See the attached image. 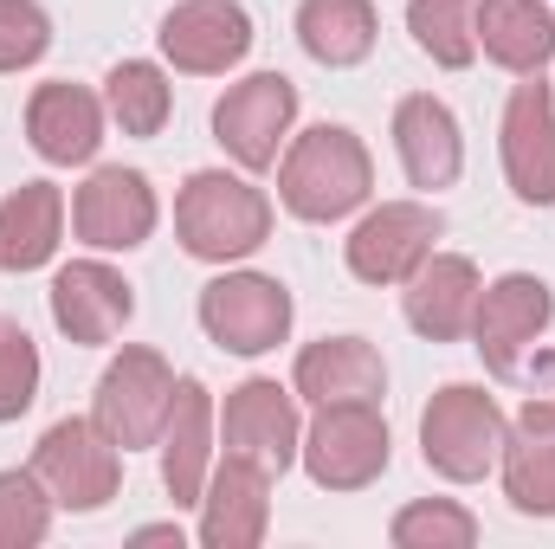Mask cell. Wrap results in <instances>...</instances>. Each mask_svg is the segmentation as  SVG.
<instances>
[{
    "instance_id": "6da1fadb",
    "label": "cell",
    "mask_w": 555,
    "mask_h": 549,
    "mask_svg": "<svg viewBox=\"0 0 555 549\" xmlns=\"http://www.w3.org/2000/svg\"><path fill=\"white\" fill-rule=\"evenodd\" d=\"M369 188H375V162H369L362 137L343 130V124L304 130L284 149V162H278V201L297 220H317V227L356 214L369 201Z\"/></svg>"
},
{
    "instance_id": "7a4b0ae2",
    "label": "cell",
    "mask_w": 555,
    "mask_h": 549,
    "mask_svg": "<svg viewBox=\"0 0 555 549\" xmlns=\"http://www.w3.org/2000/svg\"><path fill=\"white\" fill-rule=\"evenodd\" d=\"M175 233H181V246L194 259L227 266V259H246V253H259L272 240V201L246 175L201 168L175 194Z\"/></svg>"
},
{
    "instance_id": "3957f363",
    "label": "cell",
    "mask_w": 555,
    "mask_h": 549,
    "mask_svg": "<svg viewBox=\"0 0 555 549\" xmlns=\"http://www.w3.org/2000/svg\"><path fill=\"white\" fill-rule=\"evenodd\" d=\"M504 439H511V426H504L498 401H491L485 388H465V382L439 388V395L426 401V413H420V452H426V465H433L439 478H452V485L485 478V472L504 459Z\"/></svg>"
},
{
    "instance_id": "277c9868",
    "label": "cell",
    "mask_w": 555,
    "mask_h": 549,
    "mask_svg": "<svg viewBox=\"0 0 555 549\" xmlns=\"http://www.w3.org/2000/svg\"><path fill=\"white\" fill-rule=\"evenodd\" d=\"M297 452L323 491H362L388 472V420L375 413V401H330L317 408Z\"/></svg>"
},
{
    "instance_id": "5b68a950",
    "label": "cell",
    "mask_w": 555,
    "mask_h": 549,
    "mask_svg": "<svg viewBox=\"0 0 555 549\" xmlns=\"http://www.w3.org/2000/svg\"><path fill=\"white\" fill-rule=\"evenodd\" d=\"M33 472L46 478L52 505H65V511H98L124 485L117 439L98 420H59V426H46L39 452H33Z\"/></svg>"
},
{
    "instance_id": "8992f818",
    "label": "cell",
    "mask_w": 555,
    "mask_h": 549,
    "mask_svg": "<svg viewBox=\"0 0 555 549\" xmlns=\"http://www.w3.org/2000/svg\"><path fill=\"white\" fill-rule=\"evenodd\" d=\"M550 317H555V297H550L543 278L504 272L498 284H485L478 291V310H472V343H478L485 369L504 375V382H517L524 375V356L537 349V336L550 330Z\"/></svg>"
},
{
    "instance_id": "52a82bcc",
    "label": "cell",
    "mask_w": 555,
    "mask_h": 549,
    "mask_svg": "<svg viewBox=\"0 0 555 549\" xmlns=\"http://www.w3.org/2000/svg\"><path fill=\"white\" fill-rule=\"evenodd\" d=\"M201 330L227 356H266L291 336V291L266 272H227L201 291Z\"/></svg>"
},
{
    "instance_id": "ba28073f",
    "label": "cell",
    "mask_w": 555,
    "mask_h": 549,
    "mask_svg": "<svg viewBox=\"0 0 555 549\" xmlns=\"http://www.w3.org/2000/svg\"><path fill=\"white\" fill-rule=\"evenodd\" d=\"M168 401H175V369H168L155 349H124V356L104 369V382H98L91 420L117 439V452H137V446H155V439H162Z\"/></svg>"
},
{
    "instance_id": "9c48e42d",
    "label": "cell",
    "mask_w": 555,
    "mask_h": 549,
    "mask_svg": "<svg viewBox=\"0 0 555 549\" xmlns=\"http://www.w3.org/2000/svg\"><path fill=\"white\" fill-rule=\"evenodd\" d=\"M291 124H297V85L284 72H253L227 85V98L214 104V137L240 168H272Z\"/></svg>"
},
{
    "instance_id": "30bf717a",
    "label": "cell",
    "mask_w": 555,
    "mask_h": 549,
    "mask_svg": "<svg viewBox=\"0 0 555 549\" xmlns=\"http://www.w3.org/2000/svg\"><path fill=\"white\" fill-rule=\"evenodd\" d=\"M439 233H446L439 207H426V201H382L349 233V272L362 284H408Z\"/></svg>"
},
{
    "instance_id": "8fae6325",
    "label": "cell",
    "mask_w": 555,
    "mask_h": 549,
    "mask_svg": "<svg viewBox=\"0 0 555 549\" xmlns=\"http://www.w3.org/2000/svg\"><path fill=\"white\" fill-rule=\"evenodd\" d=\"M155 39H162V52H168L175 72L220 78V72H233L253 52V20L233 0H181V7H168V20H162Z\"/></svg>"
},
{
    "instance_id": "7c38bea8",
    "label": "cell",
    "mask_w": 555,
    "mask_h": 549,
    "mask_svg": "<svg viewBox=\"0 0 555 549\" xmlns=\"http://www.w3.org/2000/svg\"><path fill=\"white\" fill-rule=\"evenodd\" d=\"M72 227L98 253L142 246L155 233V188H149V175H137V168H98L78 188V201H72Z\"/></svg>"
},
{
    "instance_id": "4fadbf2b",
    "label": "cell",
    "mask_w": 555,
    "mask_h": 549,
    "mask_svg": "<svg viewBox=\"0 0 555 549\" xmlns=\"http://www.w3.org/2000/svg\"><path fill=\"white\" fill-rule=\"evenodd\" d=\"M504 175H511L517 201H530V207L555 201V98L537 72L504 104Z\"/></svg>"
},
{
    "instance_id": "5bb4252c",
    "label": "cell",
    "mask_w": 555,
    "mask_h": 549,
    "mask_svg": "<svg viewBox=\"0 0 555 549\" xmlns=\"http://www.w3.org/2000/svg\"><path fill=\"white\" fill-rule=\"evenodd\" d=\"M220 439H227V452L253 459L259 472H272V478H278V472H284V465L297 459V439H304L291 388H278V382H266V375L240 382V388L227 395V420H220Z\"/></svg>"
},
{
    "instance_id": "9a60e30c",
    "label": "cell",
    "mask_w": 555,
    "mask_h": 549,
    "mask_svg": "<svg viewBox=\"0 0 555 549\" xmlns=\"http://www.w3.org/2000/svg\"><path fill=\"white\" fill-rule=\"evenodd\" d=\"M130 317H137V291H130L124 272H111V266H98V259H72L65 272L52 278V323H59L72 343L98 349V343H111Z\"/></svg>"
},
{
    "instance_id": "2e32d148",
    "label": "cell",
    "mask_w": 555,
    "mask_h": 549,
    "mask_svg": "<svg viewBox=\"0 0 555 549\" xmlns=\"http://www.w3.org/2000/svg\"><path fill=\"white\" fill-rule=\"evenodd\" d=\"M272 472H259L253 459L227 452L214 472H207V491H201V544L207 549H253L266 537V518H272Z\"/></svg>"
},
{
    "instance_id": "e0dca14e",
    "label": "cell",
    "mask_w": 555,
    "mask_h": 549,
    "mask_svg": "<svg viewBox=\"0 0 555 549\" xmlns=\"http://www.w3.org/2000/svg\"><path fill=\"white\" fill-rule=\"evenodd\" d=\"M207 472H214V395L207 382L181 375L168 420H162V485L175 505H201Z\"/></svg>"
},
{
    "instance_id": "ac0fdd59",
    "label": "cell",
    "mask_w": 555,
    "mask_h": 549,
    "mask_svg": "<svg viewBox=\"0 0 555 549\" xmlns=\"http://www.w3.org/2000/svg\"><path fill=\"white\" fill-rule=\"evenodd\" d=\"M291 388L304 401H317V408H330V401H382L388 395V369H382L375 343H362V336H323V343L297 349Z\"/></svg>"
},
{
    "instance_id": "d6986e66",
    "label": "cell",
    "mask_w": 555,
    "mask_h": 549,
    "mask_svg": "<svg viewBox=\"0 0 555 549\" xmlns=\"http://www.w3.org/2000/svg\"><path fill=\"white\" fill-rule=\"evenodd\" d=\"M478 266L459 259V253H426L420 272L408 278V323H414L426 343H459L472 330V310H478Z\"/></svg>"
},
{
    "instance_id": "ffe728a7",
    "label": "cell",
    "mask_w": 555,
    "mask_h": 549,
    "mask_svg": "<svg viewBox=\"0 0 555 549\" xmlns=\"http://www.w3.org/2000/svg\"><path fill=\"white\" fill-rule=\"evenodd\" d=\"M395 149H401V168H408L414 188H452L459 168H465L459 117L439 98H426V91L395 104Z\"/></svg>"
},
{
    "instance_id": "44dd1931",
    "label": "cell",
    "mask_w": 555,
    "mask_h": 549,
    "mask_svg": "<svg viewBox=\"0 0 555 549\" xmlns=\"http://www.w3.org/2000/svg\"><path fill=\"white\" fill-rule=\"evenodd\" d=\"M26 137L46 162L72 168V162H91L98 142H104V104L85 91V85H39L33 104H26Z\"/></svg>"
},
{
    "instance_id": "7402d4cb",
    "label": "cell",
    "mask_w": 555,
    "mask_h": 549,
    "mask_svg": "<svg viewBox=\"0 0 555 549\" xmlns=\"http://www.w3.org/2000/svg\"><path fill=\"white\" fill-rule=\"evenodd\" d=\"M472 33H478L485 59L504 65V72H517V78L543 72L555 52V13L543 0H478Z\"/></svg>"
},
{
    "instance_id": "603a6c76",
    "label": "cell",
    "mask_w": 555,
    "mask_h": 549,
    "mask_svg": "<svg viewBox=\"0 0 555 549\" xmlns=\"http://www.w3.org/2000/svg\"><path fill=\"white\" fill-rule=\"evenodd\" d=\"M65 194L52 181H20L0 201V272H39L59 253Z\"/></svg>"
},
{
    "instance_id": "cb8c5ba5",
    "label": "cell",
    "mask_w": 555,
    "mask_h": 549,
    "mask_svg": "<svg viewBox=\"0 0 555 549\" xmlns=\"http://www.w3.org/2000/svg\"><path fill=\"white\" fill-rule=\"evenodd\" d=\"M297 39L317 65H362L375 52V7L369 0H304Z\"/></svg>"
},
{
    "instance_id": "d4e9b609",
    "label": "cell",
    "mask_w": 555,
    "mask_h": 549,
    "mask_svg": "<svg viewBox=\"0 0 555 549\" xmlns=\"http://www.w3.org/2000/svg\"><path fill=\"white\" fill-rule=\"evenodd\" d=\"M504 498L524 518H555V426H517L504 439Z\"/></svg>"
},
{
    "instance_id": "484cf974",
    "label": "cell",
    "mask_w": 555,
    "mask_h": 549,
    "mask_svg": "<svg viewBox=\"0 0 555 549\" xmlns=\"http://www.w3.org/2000/svg\"><path fill=\"white\" fill-rule=\"evenodd\" d=\"M472 13H478V0H414V7H408V33H414V46L433 65L465 72V65L478 59Z\"/></svg>"
},
{
    "instance_id": "4316f807",
    "label": "cell",
    "mask_w": 555,
    "mask_h": 549,
    "mask_svg": "<svg viewBox=\"0 0 555 549\" xmlns=\"http://www.w3.org/2000/svg\"><path fill=\"white\" fill-rule=\"evenodd\" d=\"M104 104H111V117L124 124V137H155L162 124H168V78L155 72V65H142V59H124L111 78H104Z\"/></svg>"
},
{
    "instance_id": "83f0119b",
    "label": "cell",
    "mask_w": 555,
    "mask_h": 549,
    "mask_svg": "<svg viewBox=\"0 0 555 549\" xmlns=\"http://www.w3.org/2000/svg\"><path fill=\"white\" fill-rule=\"evenodd\" d=\"M52 531V491L39 472H0V549H33Z\"/></svg>"
},
{
    "instance_id": "f1b7e54d",
    "label": "cell",
    "mask_w": 555,
    "mask_h": 549,
    "mask_svg": "<svg viewBox=\"0 0 555 549\" xmlns=\"http://www.w3.org/2000/svg\"><path fill=\"white\" fill-rule=\"evenodd\" d=\"M388 537L401 549H472L478 544V518L465 505H452V498H426V505H408L388 524Z\"/></svg>"
},
{
    "instance_id": "f546056e",
    "label": "cell",
    "mask_w": 555,
    "mask_h": 549,
    "mask_svg": "<svg viewBox=\"0 0 555 549\" xmlns=\"http://www.w3.org/2000/svg\"><path fill=\"white\" fill-rule=\"evenodd\" d=\"M33 395H39V349L13 317H0V420H20Z\"/></svg>"
},
{
    "instance_id": "4dcf8cb0",
    "label": "cell",
    "mask_w": 555,
    "mask_h": 549,
    "mask_svg": "<svg viewBox=\"0 0 555 549\" xmlns=\"http://www.w3.org/2000/svg\"><path fill=\"white\" fill-rule=\"evenodd\" d=\"M52 46V20L39 0H0V72L39 65Z\"/></svg>"
},
{
    "instance_id": "1f68e13d",
    "label": "cell",
    "mask_w": 555,
    "mask_h": 549,
    "mask_svg": "<svg viewBox=\"0 0 555 549\" xmlns=\"http://www.w3.org/2000/svg\"><path fill=\"white\" fill-rule=\"evenodd\" d=\"M517 426H555V375H543V382H537V395L524 401Z\"/></svg>"
},
{
    "instance_id": "d6a6232c",
    "label": "cell",
    "mask_w": 555,
    "mask_h": 549,
    "mask_svg": "<svg viewBox=\"0 0 555 549\" xmlns=\"http://www.w3.org/2000/svg\"><path fill=\"white\" fill-rule=\"evenodd\" d=\"M137 544H175V549H181V524H142Z\"/></svg>"
}]
</instances>
